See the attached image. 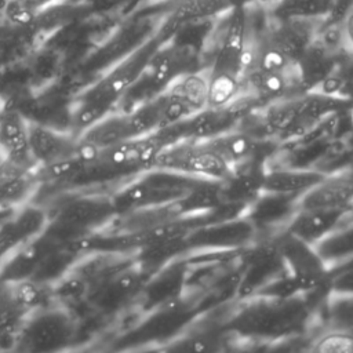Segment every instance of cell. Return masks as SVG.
Masks as SVG:
<instances>
[{
	"mask_svg": "<svg viewBox=\"0 0 353 353\" xmlns=\"http://www.w3.org/2000/svg\"><path fill=\"white\" fill-rule=\"evenodd\" d=\"M320 302L306 294L237 299L229 307L225 327L230 336L254 342L295 338L305 332Z\"/></svg>",
	"mask_w": 353,
	"mask_h": 353,
	"instance_id": "cell-1",
	"label": "cell"
},
{
	"mask_svg": "<svg viewBox=\"0 0 353 353\" xmlns=\"http://www.w3.org/2000/svg\"><path fill=\"white\" fill-rule=\"evenodd\" d=\"M172 37L159 23L149 39L77 92L68 110V130L77 137L101 117L117 109L120 101L143 73L157 48Z\"/></svg>",
	"mask_w": 353,
	"mask_h": 353,
	"instance_id": "cell-2",
	"label": "cell"
},
{
	"mask_svg": "<svg viewBox=\"0 0 353 353\" xmlns=\"http://www.w3.org/2000/svg\"><path fill=\"white\" fill-rule=\"evenodd\" d=\"M248 8L234 6L225 14V25L208 66V106L218 108L234 99L241 90V77L250 50Z\"/></svg>",
	"mask_w": 353,
	"mask_h": 353,
	"instance_id": "cell-3",
	"label": "cell"
},
{
	"mask_svg": "<svg viewBox=\"0 0 353 353\" xmlns=\"http://www.w3.org/2000/svg\"><path fill=\"white\" fill-rule=\"evenodd\" d=\"M44 207V205H43ZM47 210L46 230L62 243L77 241L106 228L116 216L110 190L72 189L54 196Z\"/></svg>",
	"mask_w": 353,
	"mask_h": 353,
	"instance_id": "cell-4",
	"label": "cell"
},
{
	"mask_svg": "<svg viewBox=\"0 0 353 353\" xmlns=\"http://www.w3.org/2000/svg\"><path fill=\"white\" fill-rule=\"evenodd\" d=\"M203 179L167 170L149 168L119 183L110 190V196L119 215L175 203L186 197Z\"/></svg>",
	"mask_w": 353,
	"mask_h": 353,
	"instance_id": "cell-5",
	"label": "cell"
},
{
	"mask_svg": "<svg viewBox=\"0 0 353 353\" xmlns=\"http://www.w3.org/2000/svg\"><path fill=\"white\" fill-rule=\"evenodd\" d=\"M76 334L77 317L74 312L54 303L26 314L14 350H63L73 343Z\"/></svg>",
	"mask_w": 353,
	"mask_h": 353,
	"instance_id": "cell-6",
	"label": "cell"
},
{
	"mask_svg": "<svg viewBox=\"0 0 353 353\" xmlns=\"http://www.w3.org/2000/svg\"><path fill=\"white\" fill-rule=\"evenodd\" d=\"M152 168L214 181H222L233 171L204 139H182L164 146L156 154Z\"/></svg>",
	"mask_w": 353,
	"mask_h": 353,
	"instance_id": "cell-7",
	"label": "cell"
},
{
	"mask_svg": "<svg viewBox=\"0 0 353 353\" xmlns=\"http://www.w3.org/2000/svg\"><path fill=\"white\" fill-rule=\"evenodd\" d=\"M274 240L285 268V274L295 288L301 294L325 299L328 296V266L321 259L314 245L284 230L277 233Z\"/></svg>",
	"mask_w": 353,
	"mask_h": 353,
	"instance_id": "cell-8",
	"label": "cell"
},
{
	"mask_svg": "<svg viewBox=\"0 0 353 353\" xmlns=\"http://www.w3.org/2000/svg\"><path fill=\"white\" fill-rule=\"evenodd\" d=\"M148 279L149 274L134 256L91 288L87 306L102 316L119 314L137 305Z\"/></svg>",
	"mask_w": 353,
	"mask_h": 353,
	"instance_id": "cell-9",
	"label": "cell"
},
{
	"mask_svg": "<svg viewBox=\"0 0 353 353\" xmlns=\"http://www.w3.org/2000/svg\"><path fill=\"white\" fill-rule=\"evenodd\" d=\"M258 239L255 226L244 214L237 218L203 225L183 236V244L188 254L234 251L252 245Z\"/></svg>",
	"mask_w": 353,
	"mask_h": 353,
	"instance_id": "cell-10",
	"label": "cell"
},
{
	"mask_svg": "<svg viewBox=\"0 0 353 353\" xmlns=\"http://www.w3.org/2000/svg\"><path fill=\"white\" fill-rule=\"evenodd\" d=\"M285 274L274 236L259 237L243 255L241 274L236 299L256 295L270 283Z\"/></svg>",
	"mask_w": 353,
	"mask_h": 353,
	"instance_id": "cell-11",
	"label": "cell"
},
{
	"mask_svg": "<svg viewBox=\"0 0 353 353\" xmlns=\"http://www.w3.org/2000/svg\"><path fill=\"white\" fill-rule=\"evenodd\" d=\"M186 273L188 255H181L150 274L137 301L141 312L148 313L179 299L185 294Z\"/></svg>",
	"mask_w": 353,
	"mask_h": 353,
	"instance_id": "cell-12",
	"label": "cell"
},
{
	"mask_svg": "<svg viewBox=\"0 0 353 353\" xmlns=\"http://www.w3.org/2000/svg\"><path fill=\"white\" fill-rule=\"evenodd\" d=\"M57 243L59 241L44 229L40 234L12 247L0 258V281L14 283L32 279Z\"/></svg>",
	"mask_w": 353,
	"mask_h": 353,
	"instance_id": "cell-13",
	"label": "cell"
},
{
	"mask_svg": "<svg viewBox=\"0 0 353 353\" xmlns=\"http://www.w3.org/2000/svg\"><path fill=\"white\" fill-rule=\"evenodd\" d=\"M30 152L37 167H48L79 156V139L66 130H58L29 120Z\"/></svg>",
	"mask_w": 353,
	"mask_h": 353,
	"instance_id": "cell-14",
	"label": "cell"
},
{
	"mask_svg": "<svg viewBox=\"0 0 353 353\" xmlns=\"http://www.w3.org/2000/svg\"><path fill=\"white\" fill-rule=\"evenodd\" d=\"M0 159L23 168H37L29 143V119L14 106L0 108Z\"/></svg>",
	"mask_w": 353,
	"mask_h": 353,
	"instance_id": "cell-15",
	"label": "cell"
},
{
	"mask_svg": "<svg viewBox=\"0 0 353 353\" xmlns=\"http://www.w3.org/2000/svg\"><path fill=\"white\" fill-rule=\"evenodd\" d=\"M298 210V197L262 192L247 208L245 216L259 237H272L283 232Z\"/></svg>",
	"mask_w": 353,
	"mask_h": 353,
	"instance_id": "cell-16",
	"label": "cell"
},
{
	"mask_svg": "<svg viewBox=\"0 0 353 353\" xmlns=\"http://www.w3.org/2000/svg\"><path fill=\"white\" fill-rule=\"evenodd\" d=\"M353 218L352 208H298L284 232L316 245L327 234Z\"/></svg>",
	"mask_w": 353,
	"mask_h": 353,
	"instance_id": "cell-17",
	"label": "cell"
},
{
	"mask_svg": "<svg viewBox=\"0 0 353 353\" xmlns=\"http://www.w3.org/2000/svg\"><path fill=\"white\" fill-rule=\"evenodd\" d=\"M268 167L265 161H251L233 168L232 174L219 181V200L222 204L248 208L262 193L263 174Z\"/></svg>",
	"mask_w": 353,
	"mask_h": 353,
	"instance_id": "cell-18",
	"label": "cell"
},
{
	"mask_svg": "<svg viewBox=\"0 0 353 353\" xmlns=\"http://www.w3.org/2000/svg\"><path fill=\"white\" fill-rule=\"evenodd\" d=\"M239 0H175L160 21L163 29L175 36L183 28L216 17H225Z\"/></svg>",
	"mask_w": 353,
	"mask_h": 353,
	"instance_id": "cell-19",
	"label": "cell"
},
{
	"mask_svg": "<svg viewBox=\"0 0 353 353\" xmlns=\"http://www.w3.org/2000/svg\"><path fill=\"white\" fill-rule=\"evenodd\" d=\"M353 168L327 174L316 186L298 197V208H352Z\"/></svg>",
	"mask_w": 353,
	"mask_h": 353,
	"instance_id": "cell-20",
	"label": "cell"
},
{
	"mask_svg": "<svg viewBox=\"0 0 353 353\" xmlns=\"http://www.w3.org/2000/svg\"><path fill=\"white\" fill-rule=\"evenodd\" d=\"M39 186L36 168H23L0 160V211L32 203Z\"/></svg>",
	"mask_w": 353,
	"mask_h": 353,
	"instance_id": "cell-21",
	"label": "cell"
},
{
	"mask_svg": "<svg viewBox=\"0 0 353 353\" xmlns=\"http://www.w3.org/2000/svg\"><path fill=\"white\" fill-rule=\"evenodd\" d=\"M327 176L314 167H266L262 181V192L299 197Z\"/></svg>",
	"mask_w": 353,
	"mask_h": 353,
	"instance_id": "cell-22",
	"label": "cell"
},
{
	"mask_svg": "<svg viewBox=\"0 0 353 353\" xmlns=\"http://www.w3.org/2000/svg\"><path fill=\"white\" fill-rule=\"evenodd\" d=\"M138 138L128 110L114 109L77 135L79 143L90 149H103L128 139Z\"/></svg>",
	"mask_w": 353,
	"mask_h": 353,
	"instance_id": "cell-23",
	"label": "cell"
},
{
	"mask_svg": "<svg viewBox=\"0 0 353 353\" xmlns=\"http://www.w3.org/2000/svg\"><path fill=\"white\" fill-rule=\"evenodd\" d=\"M342 0H277L265 8L268 15L274 19L302 18L330 21L334 18Z\"/></svg>",
	"mask_w": 353,
	"mask_h": 353,
	"instance_id": "cell-24",
	"label": "cell"
},
{
	"mask_svg": "<svg viewBox=\"0 0 353 353\" xmlns=\"http://www.w3.org/2000/svg\"><path fill=\"white\" fill-rule=\"evenodd\" d=\"M37 30L18 28L0 18V70L23 59L34 47Z\"/></svg>",
	"mask_w": 353,
	"mask_h": 353,
	"instance_id": "cell-25",
	"label": "cell"
},
{
	"mask_svg": "<svg viewBox=\"0 0 353 353\" xmlns=\"http://www.w3.org/2000/svg\"><path fill=\"white\" fill-rule=\"evenodd\" d=\"M12 301L28 314L34 310L54 305L51 284L33 279L6 283Z\"/></svg>",
	"mask_w": 353,
	"mask_h": 353,
	"instance_id": "cell-26",
	"label": "cell"
},
{
	"mask_svg": "<svg viewBox=\"0 0 353 353\" xmlns=\"http://www.w3.org/2000/svg\"><path fill=\"white\" fill-rule=\"evenodd\" d=\"M168 88L182 98L194 113L208 106V68H200L176 77Z\"/></svg>",
	"mask_w": 353,
	"mask_h": 353,
	"instance_id": "cell-27",
	"label": "cell"
},
{
	"mask_svg": "<svg viewBox=\"0 0 353 353\" xmlns=\"http://www.w3.org/2000/svg\"><path fill=\"white\" fill-rule=\"evenodd\" d=\"M328 268L353 258V218L314 245Z\"/></svg>",
	"mask_w": 353,
	"mask_h": 353,
	"instance_id": "cell-28",
	"label": "cell"
},
{
	"mask_svg": "<svg viewBox=\"0 0 353 353\" xmlns=\"http://www.w3.org/2000/svg\"><path fill=\"white\" fill-rule=\"evenodd\" d=\"M299 102L301 94L272 101L261 108L263 119L277 142L296 123L299 116Z\"/></svg>",
	"mask_w": 353,
	"mask_h": 353,
	"instance_id": "cell-29",
	"label": "cell"
},
{
	"mask_svg": "<svg viewBox=\"0 0 353 353\" xmlns=\"http://www.w3.org/2000/svg\"><path fill=\"white\" fill-rule=\"evenodd\" d=\"M323 320L327 328L353 332V294L328 295L323 302Z\"/></svg>",
	"mask_w": 353,
	"mask_h": 353,
	"instance_id": "cell-30",
	"label": "cell"
},
{
	"mask_svg": "<svg viewBox=\"0 0 353 353\" xmlns=\"http://www.w3.org/2000/svg\"><path fill=\"white\" fill-rule=\"evenodd\" d=\"M312 350L321 353H353V332L325 328L312 341Z\"/></svg>",
	"mask_w": 353,
	"mask_h": 353,
	"instance_id": "cell-31",
	"label": "cell"
},
{
	"mask_svg": "<svg viewBox=\"0 0 353 353\" xmlns=\"http://www.w3.org/2000/svg\"><path fill=\"white\" fill-rule=\"evenodd\" d=\"M328 295L353 294V258L328 268Z\"/></svg>",
	"mask_w": 353,
	"mask_h": 353,
	"instance_id": "cell-32",
	"label": "cell"
},
{
	"mask_svg": "<svg viewBox=\"0 0 353 353\" xmlns=\"http://www.w3.org/2000/svg\"><path fill=\"white\" fill-rule=\"evenodd\" d=\"M341 26H342V33L345 39V46L347 52L353 54V4H350L342 17L339 18Z\"/></svg>",
	"mask_w": 353,
	"mask_h": 353,
	"instance_id": "cell-33",
	"label": "cell"
},
{
	"mask_svg": "<svg viewBox=\"0 0 353 353\" xmlns=\"http://www.w3.org/2000/svg\"><path fill=\"white\" fill-rule=\"evenodd\" d=\"M345 149H346V154H347V163L353 168V130H352V134L347 137V141L345 143Z\"/></svg>",
	"mask_w": 353,
	"mask_h": 353,
	"instance_id": "cell-34",
	"label": "cell"
},
{
	"mask_svg": "<svg viewBox=\"0 0 353 353\" xmlns=\"http://www.w3.org/2000/svg\"><path fill=\"white\" fill-rule=\"evenodd\" d=\"M3 3H4V0H0V10H1V7H3Z\"/></svg>",
	"mask_w": 353,
	"mask_h": 353,
	"instance_id": "cell-35",
	"label": "cell"
},
{
	"mask_svg": "<svg viewBox=\"0 0 353 353\" xmlns=\"http://www.w3.org/2000/svg\"><path fill=\"white\" fill-rule=\"evenodd\" d=\"M0 108H1V105H0Z\"/></svg>",
	"mask_w": 353,
	"mask_h": 353,
	"instance_id": "cell-36",
	"label": "cell"
}]
</instances>
